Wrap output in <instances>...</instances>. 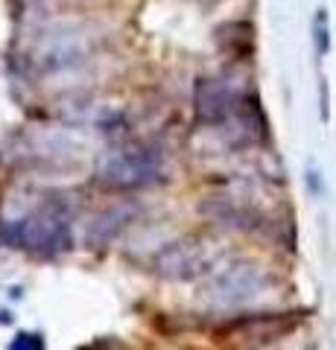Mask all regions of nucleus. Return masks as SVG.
Instances as JSON below:
<instances>
[{
	"instance_id": "20e7f679",
	"label": "nucleus",
	"mask_w": 336,
	"mask_h": 350,
	"mask_svg": "<svg viewBox=\"0 0 336 350\" xmlns=\"http://www.w3.org/2000/svg\"><path fill=\"white\" fill-rule=\"evenodd\" d=\"M18 243H21V248L44 251V254L68 248V243H70L68 219L56 211H41L36 216H29L27 222H21V228H18Z\"/></svg>"
},
{
	"instance_id": "f03ea898",
	"label": "nucleus",
	"mask_w": 336,
	"mask_h": 350,
	"mask_svg": "<svg viewBox=\"0 0 336 350\" xmlns=\"http://www.w3.org/2000/svg\"><path fill=\"white\" fill-rule=\"evenodd\" d=\"M161 172H164V161L155 149L112 152L100 167L103 181L112 187H146V184L161 178Z\"/></svg>"
},
{
	"instance_id": "7ed1b4c3",
	"label": "nucleus",
	"mask_w": 336,
	"mask_h": 350,
	"mask_svg": "<svg viewBox=\"0 0 336 350\" xmlns=\"http://www.w3.org/2000/svg\"><path fill=\"white\" fill-rule=\"evenodd\" d=\"M214 262V248L205 239H184V243H172L167 245L161 254L155 257V271L164 278H196L199 271H205Z\"/></svg>"
},
{
	"instance_id": "f257e3e1",
	"label": "nucleus",
	"mask_w": 336,
	"mask_h": 350,
	"mask_svg": "<svg viewBox=\"0 0 336 350\" xmlns=\"http://www.w3.org/2000/svg\"><path fill=\"white\" fill-rule=\"evenodd\" d=\"M266 271L257 266V262H248V260H240L234 266L222 269L211 283H208V301L214 306H243L248 301H255L263 295L266 289Z\"/></svg>"
},
{
	"instance_id": "39448f33",
	"label": "nucleus",
	"mask_w": 336,
	"mask_h": 350,
	"mask_svg": "<svg viewBox=\"0 0 336 350\" xmlns=\"http://www.w3.org/2000/svg\"><path fill=\"white\" fill-rule=\"evenodd\" d=\"M9 350H44V342L36 333H18L15 342L9 345Z\"/></svg>"
}]
</instances>
